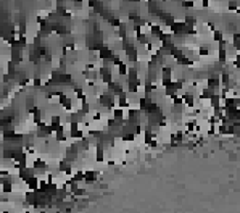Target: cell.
<instances>
[{"label": "cell", "instance_id": "7a4b0ae2", "mask_svg": "<svg viewBox=\"0 0 240 213\" xmlns=\"http://www.w3.org/2000/svg\"><path fill=\"white\" fill-rule=\"evenodd\" d=\"M95 160H97V161H103V160H105V152H103L102 147L97 149V157H95Z\"/></svg>", "mask_w": 240, "mask_h": 213}, {"label": "cell", "instance_id": "6da1fadb", "mask_svg": "<svg viewBox=\"0 0 240 213\" xmlns=\"http://www.w3.org/2000/svg\"><path fill=\"white\" fill-rule=\"evenodd\" d=\"M60 171L65 173V175H71V166H69V163H66V161H61V163H60Z\"/></svg>", "mask_w": 240, "mask_h": 213}]
</instances>
